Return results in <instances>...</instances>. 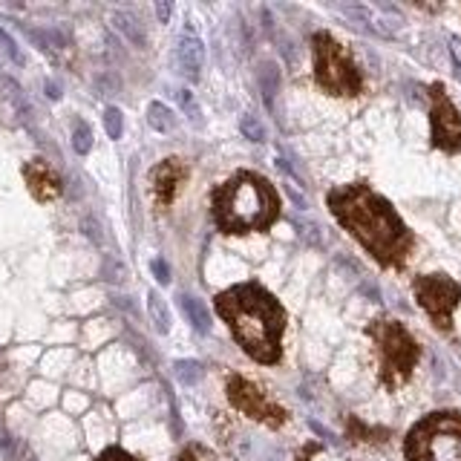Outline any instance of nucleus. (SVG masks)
Listing matches in <instances>:
<instances>
[{"mask_svg":"<svg viewBox=\"0 0 461 461\" xmlns=\"http://www.w3.org/2000/svg\"><path fill=\"white\" fill-rule=\"evenodd\" d=\"M329 211L381 265L401 269L412 251V234L395 208L369 185H343L329 190Z\"/></svg>","mask_w":461,"mask_h":461,"instance_id":"nucleus-1","label":"nucleus"},{"mask_svg":"<svg viewBox=\"0 0 461 461\" xmlns=\"http://www.w3.org/2000/svg\"><path fill=\"white\" fill-rule=\"evenodd\" d=\"M216 312L231 326L236 343L257 363H280L286 309L260 283H240L216 295Z\"/></svg>","mask_w":461,"mask_h":461,"instance_id":"nucleus-2","label":"nucleus"},{"mask_svg":"<svg viewBox=\"0 0 461 461\" xmlns=\"http://www.w3.org/2000/svg\"><path fill=\"white\" fill-rule=\"evenodd\" d=\"M277 216H280V197L271 182L260 173L240 171L214 190V219L225 234L269 231Z\"/></svg>","mask_w":461,"mask_h":461,"instance_id":"nucleus-3","label":"nucleus"},{"mask_svg":"<svg viewBox=\"0 0 461 461\" xmlns=\"http://www.w3.org/2000/svg\"><path fill=\"white\" fill-rule=\"evenodd\" d=\"M366 332L381 355V381L389 389H398L412 375L418 358H421V346L395 320H375Z\"/></svg>","mask_w":461,"mask_h":461,"instance_id":"nucleus-4","label":"nucleus"},{"mask_svg":"<svg viewBox=\"0 0 461 461\" xmlns=\"http://www.w3.org/2000/svg\"><path fill=\"white\" fill-rule=\"evenodd\" d=\"M314 52V81L332 95H358L363 90V75L349 58V52L329 32L312 35Z\"/></svg>","mask_w":461,"mask_h":461,"instance_id":"nucleus-5","label":"nucleus"},{"mask_svg":"<svg viewBox=\"0 0 461 461\" xmlns=\"http://www.w3.org/2000/svg\"><path fill=\"white\" fill-rule=\"evenodd\" d=\"M415 300L418 306L432 317L441 332H450L453 329V312L461 300V286L447 274H427V277H418L415 286Z\"/></svg>","mask_w":461,"mask_h":461,"instance_id":"nucleus-6","label":"nucleus"},{"mask_svg":"<svg viewBox=\"0 0 461 461\" xmlns=\"http://www.w3.org/2000/svg\"><path fill=\"white\" fill-rule=\"evenodd\" d=\"M228 401L240 412H245L248 418H254V421L271 427V429L283 427L286 418H288V412L280 407V403H274L257 384H251L248 378H242V375H231L228 378Z\"/></svg>","mask_w":461,"mask_h":461,"instance_id":"nucleus-7","label":"nucleus"},{"mask_svg":"<svg viewBox=\"0 0 461 461\" xmlns=\"http://www.w3.org/2000/svg\"><path fill=\"white\" fill-rule=\"evenodd\" d=\"M438 436H461V415L456 412H432L421 418L407 436L403 453L407 461H432V441Z\"/></svg>","mask_w":461,"mask_h":461,"instance_id":"nucleus-8","label":"nucleus"},{"mask_svg":"<svg viewBox=\"0 0 461 461\" xmlns=\"http://www.w3.org/2000/svg\"><path fill=\"white\" fill-rule=\"evenodd\" d=\"M429 124H432V147L458 153L461 150V116L453 107V101L447 99V92L441 84L429 87Z\"/></svg>","mask_w":461,"mask_h":461,"instance_id":"nucleus-9","label":"nucleus"},{"mask_svg":"<svg viewBox=\"0 0 461 461\" xmlns=\"http://www.w3.org/2000/svg\"><path fill=\"white\" fill-rule=\"evenodd\" d=\"M176 64H179V73L185 75L188 81H197L202 73V64H205V44L197 35H182L179 38V47H176Z\"/></svg>","mask_w":461,"mask_h":461,"instance_id":"nucleus-10","label":"nucleus"},{"mask_svg":"<svg viewBox=\"0 0 461 461\" xmlns=\"http://www.w3.org/2000/svg\"><path fill=\"white\" fill-rule=\"evenodd\" d=\"M185 176H188V171L182 167L179 159H167L153 171V190H156L162 205H167L176 197V190H179L182 182H185Z\"/></svg>","mask_w":461,"mask_h":461,"instance_id":"nucleus-11","label":"nucleus"},{"mask_svg":"<svg viewBox=\"0 0 461 461\" xmlns=\"http://www.w3.org/2000/svg\"><path fill=\"white\" fill-rule=\"evenodd\" d=\"M23 176L29 182V190L35 193V199H40V202L55 199L61 193V179L55 176L44 162H29L23 167Z\"/></svg>","mask_w":461,"mask_h":461,"instance_id":"nucleus-12","label":"nucleus"},{"mask_svg":"<svg viewBox=\"0 0 461 461\" xmlns=\"http://www.w3.org/2000/svg\"><path fill=\"white\" fill-rule=\"evenodd\" d=\"M113 26L116 29L130 40L133 47H145L147 44V38H145V26H142V21H138L133 12H124V9H119V12H113Z\"/></svg>","mask_w":461,"mask_h":461,"instance_id":"nucleus-13","label":"nucleus"},{"mask_svg":"<svg viewBox=\"0 0 461 461\" xmlns=\"http://www.w3.org/2000/svg\"><path fill=\"white\" fill-rule=\"evenodd\" d=\"M179 306H182V312L188 314L190 326L197 329L199 334L211 332V314H208V309L202 306V300H197L193 295H179Z\"/></svg>","mask_w":461,"mask_h":461,"instance_id":"nucleus-14","label":"nucleus"},{"mask_svg":"<svg viewBox=\"0 0 461 461\" xmlns=\"http://www.w3.org/2000/svg\"><path fill=\"white\" fill-rule=\"evenodd\" d=\"M147 312H150V320H153V326H156V332H162V334L171 332V309H167V303L156 291L147 295Z\"/></svg>","mask_w":461,"mask_h":461,"instance_id":"nucleus-15","label":"nucleus"},{"mask_svg":"<svg viewBox=\"0 0 461 461\" xmlns=\"http://www.w3.org/2000/svg\"><path fill=\"white\" fill-rule=\"evenodd\" d=\"M147 121H150V127L156 130V133H171V130L176 127L173 110L164 107L162 101H153V104L147 107Z\"/></svg>","mask_w":461,"mask_h":461,"instance_id":"nucleus-16","label":"nucleus"},{"mask_svg":"<svg viewBox=\"0 0 461 461\" xmlns=\"http://www.w3.org/2000/svg\"><path fill=\"white\" fill-rule=\"evenodd\" d=\"M260 87H262V95H265V104H271L277 90H280V69H277L274 64L260 66Z\"/></svg>","mask_w":461,"mask_h":461,"instance_id":"nucleus-17","label":"nucleus"},{"mask_svg":"<svg viewBox=\"0 0 461 461\" xmlns=\"http://www.w3.org/2000/svg\"><path fill=\"white\" fill-rule=\"evenodd\" d=\"M173 375H176L179 384L193 386V384H199V378H202V363L199 360H176L173 363Z\"/></svg>","mask_w":461,"mask_h":461,"instance_id":"nucleus-18","label":"nucleus"},{"mask_svg":"<svg viewBox=\"0 0 461 461\" xmlns=\"http://www.w3.org/2000/svg\"><path fill=\"white\" fill-rule=\"evenodd\" d=\"M338 9H340L355 26H360L363 32H375V26H372L375 21H372V15H369V9H363V6H358V3H340Z\"/></svg>","mask_w":461,"mask_h":461,"instance_id":"nucleus-19","label":"nucleus"},{"mask_svg":"<svg viewBox=\"0 0 461 461\" xmlns=\"http://www.w3.org/2000/svg\"><path fill=\"white\" fill-rule=\"evenodd\" d=\"M240 130H242V136L248 138V142H254V145L265 142V127H262V121H260L257 116L245 113V116L240 119Z\"/></svg>","mask_w":461,"mask_h":461,"instance_id":"nucleus-20","label":"nucleus"},{"mask_svg":"<svg viewBox=\"0 0 461 461\" xmlns=\"http://www.w3.org/2000/svg\"><path fill=\"white\" fill-rule=\"evenodd\" d=\"M104 130H107L110 138H121V133H124V116H121L119 107H107L104 110Z\"/></svg>","mask_w":461,"mask_h":461,"instance_id":"nucleus-21","label":"nucleus"},{"mask_svg":"<svg viewBox=\"0 0 461 461\" xmlns=\"http://www.w3.org/2000/svg\"><path fill=\"white\" fill-rule=\"evenodd\" d=\"M73 147H75V153H90V147H92V130L87 127V124H75V133H73Z\"/></svg>","mask_w":461,"mask_h":461,"instance_id":"nucleus-22","label":"nucleus"},{"mask_svg":"<svg viewBox=\"0 0 461 461\" xmlns=\"http://www.w3.org/2000/svg\"><path fill=\"white\" fill-rule=\"evenodd\" d=\"M300 461H346V458L329 453L326 447H320V444H309V447H306V450L300 453Z\"/></svg>","mask_w":461,"mask_h":461,"instance_id":"nucleus-23","label":"nucleus"},{"mask_svg":"<svg viewBox=\"0 0 461 461\" xmlns=\"http://www.w3.org/2000/svg\"><path fill=\"white\" fill-rule=\"evenodd\" d=\"M179 461H216V456L211 450H205L202 444H190V447H185V453L179 456Z\"/></svg>","mask_w":461,"mask_h":461,"instance_id":"nucleus-24","label":"nucleus"},{"mask_svg":"<svg viewBox=\"0 0 461 461\" xmlns=\"http://www.w3.org/2000/svg\"><path fill=\"white\" fill-rule=\"evenodd\" d=\"M150 269H153V274H156V280H159L162 286L171 283V269H167V262H164L162 257L153 260V262H150Z\"/></svg>","mask_w":461,"mask_h":461,"instance_id":"nucleus-25","label":"nucleus"},{"mask_svg":"<svg viewBox=\"0 0 461 461\" xmlns=\"http://www.w3.org/2000/svg\"><path fill=\"white\" fill-rule=\"evenodd\" d=\"M95 461H138V458H133L130 453H124L121 447H110V450H104Z\"/></svg>","mask_w":461,"mask_h":461,"instance_id":"nucleus-26","label":"nucleus"},{"mask_svg":"<svg viewBox=\"0 0 461 461\" xmlns=\"http://www.w3.org/2000/svg\"><path fill=\"white\" fill-rule=\"evenodd\" d=\"M179 104H182V107H185V110H188V113H190V119H193V121H197V119H199V110H197V104H193V95H190V90H182V92H179Z\"/></svg>","mask_w":461,"mask_h":461,"instance_id":"nucleus-27","label":"nucleus"},{"mask_svg":"<svg viewBox=\"0 0 461 461\" xmlns=\"http://www.w3.org/2000/svg\"><path fill=\"white\" fill-rule=\"evenodd\" d=\"M0 44H3V49H6V55L12 61H21V52H18V47H15V40H12L3 29H0Z\"/></svg>","mask_w":461,"mask_h":461,"instance_id":"nucleus-28","label":"nucleus"},{"mask_svg":"<svg viewBox=\"0 0 461 461\" xmlns=\"http://www.w3.org/2000/svg\"><path fill=\"white\" fill-rule=\"evenodd\" d=\"M171 12H173V6L167 3V0H159V3H156V15H159V21H162V23L171 21Z\"/></svg>","mask_w":461,"mask_h":461,"instance_id":"nucleus-29","label":"nucleus"},{"mask_svg":"<svg viewBox=\"0 0 461 461\" xmlns=\"http://www.w3.org/2000/svg\"><path fill=\"white\" fill-rule=\"evenodd\" d=\"M84 228H87V236L90 240H95V242H101V234H99V225H95V222H84Z\"/></svg>","mask_w":461,"mask_h":461,"instance_id":"nucleus-30","label":"nucleus"},{"mask_svg":"<svg viewBox=\"0 0 461 461\" xmlns=\"http://www.w3.org/2000/svg\"><path fill=\"white\" fill-rule=\"evenodd\" d=\"M47 95H49L52 101L61 99V90H58V84H55V81H47Z\"/></svg>","mask_w":461,"mask_h":461,"instance_id":"nucleus-31","label":"nucleus"},{"mask_svg":"<svg viewBox=\"0 0 461 461\" xmlns=\"http://www.w3.org/2000/svg\"><path fill=\"white\" fill-rule=\"evenodd\" d=\"M453 69H456V78L461 81V61L456 58V55H453Z\"/></svg>","mask_w":461,"mask_h":461,"instance_id":"nucleus-32","label":"nucleus"}]
</instances>
